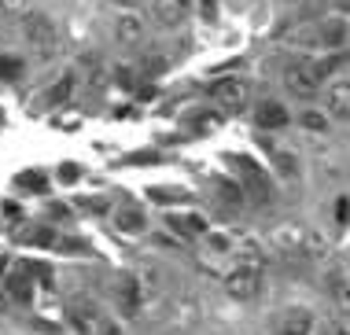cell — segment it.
I'll return each mask as SVG.
<instances>
[{
    "label": "cell",
    "instance_id": "obj_19",
    "mask_svg": "<svg viewBox=\"0 0 350 335\" xmlns=\"http://www.w3.org/2000/svg\"><path fill=\"white\" fill-rule=\"evenodd\" d=\"M200 8H203L206 23H214V18H217V0H200Z\"/></svg>",
    "mask_w": 350,
    "mask_h": 335
},
{
    "label": "cell",
    "instance_id": "obj_21",
    "mask_svg": "<svg viewBox=\"0 0 350 335\" xmlns=\"http://www.w3.org/2000/svg\"><path fill=\"white\" fill-rule=\"evenodd\" d=\"M111 4H115L118 12H137V8H140V0H111Z\"/></svg>",
    "mask_w": 350,
    "mask_h": 335
},
{
    "label": "cell",
    "instance_id": "obj_15",
    "mask_svg": "<svg viewBox=\"0 0 350 335\" xmlns=\"http://www.w3.org/2000/svg\"><path fill=\"white\" fill-rule=\"evenodd\" d=\"M269 155H273V170H277L284 180H295L299 177V159L291 155L288 148H269Z\"/></svg>",
    "mask_w": 350,
    "mask_h": 335
},
{
    "label": "cell",
    "instance_id": "obj_23",
    "mask_svg": "<svg viewBox=\"0 0 350 335\" xmlns=\"http://www.w3.org/2000/svg\"><path fill=\"white\" fill-rule=\"evenodd\" d=\"M100 335H122V328H118V324H103Z\"/></svg>",
    "mask_w": 350,
    "mask_h": 335
},
{
    "label": "cell",
    "instance_id": "obj_10",
    "mask_svg": "<svg viewBox=\"0 0 350 335\" xmlns=\"http://www.w3.org/2000/svg\"><path fill=\"white\" fill-rule=\"evenodd\" d=\"M314 332V313L302 310V306H295V310H284L277 328H273V335H310Z\"/></svg>",
    "mask_w": 350,
    "mask_h": 335
},
{
    "label": "cell",
    "instance_id": "obj_2",
    "mask_svg": "<svg viewBox=\"0 0 350 335\" xmlns=\"http://www.w3.org/2000/svg\"><path fill=\"white\" fill-rule=\"evenodd\" d=\"M321 81H325V74H321L317 63H310V59H295L284 70V85H288L291 96H299V100H314L321 92Z\"/></svg>",
    "mask_w": 350,
    "mask_h": 335
},
{
    "label": "cell",
    "instance_id": "obj_4",
    "mask_svg": "<svg viewBox=\"0 0 350 335\" xmlns=\"http://www.w3.org/2000/svg\"><path fill=\"white\" fill-rule=\"evenodd\" d=\"M306 232L299 222H280L269 232V251H277L280 258H302V247H306Z\"/></svg>",
    "mask_w": 350,
    "mask_h": 335
},
{
    "label": "cell",
    "instance_id": "obj_17",
    "mask_svg": "<svg viewBox=\"0 0 350 335\" xmlns=\"http://www.w3.org/2000/svg\"><path fill=\"white\" fill-rule=\"evenodd\" d=\"M118 228L122 232H144V214L140 210H118Z\"/></svg>",
    "mask_w": 350,
    "mask_h": 335
},
{
    "label": "cell",
    "instance_id": "obj_14",
    "mask_svg": "<svg viewBox=\"0 0 350 335\" xmlns=\"http://www.w3.org/2000/svg\"><path fill=\"white\" fill-rule=\"evenodd\" d=\"M328 251H332V239H328L321 228H310L306 232V247H302V258H310V262H321Z\"/></svg>",
    "mask_w": 350,
    "mask_h": 335
},
{
    "label": "cell",
    "instance_id": "obj_26",
    "mask_svg": "<svg viewBox=\"0 0 350 335\" xmlns=\"http://www.w3.org/2000/svg\"><path fill=\"white\" fill-rule=\"evenodd\" d=\"M0 269H4V262H0Z\"/></svg>",
    "mask_w": 350,
    "mask_h": 335
},
{
    "label": "cell",
    "instance_id": "obj_1",
    "mask_svg": "<svg viewBox=\"0 0 350 335\" xmlns=\"http://www.w3.org/2000/svg\"><path fill=\"white\" fill-rule=\"evenodd\" d=\"M221 284H225V295H229L232 302H254L262 295V284H266V269L232 262V269L225 273Z\"/></svg>",
    "mask_w": 350,
    "mask_h": 335
},
{
    "label": "cell",
    "instance_id": "obj_22",
    "mask_svg": "<svg viewBox=\"0 0 350 335\" xmlns=\"http://www.w3.org/2000/svg\"><path fill=\"white\" fill-rule=\"evenodd\" d=\"M350 217V199H339V222H347Z\"/></svg>",
    "mask_w": 350,
    "mask_h": 335
},
{
    "label": "cell",
    "instance_id": "obj_20",
    "mask_svg": "<svg viewBox=\"0 0 350 335\" xmlns=\"http://www.w3.org/2000/svg\"><path fill=\"white\" fill-rule=\"evenodd\" d=\"M18 74V63H4V55H0V78H15Z\"/></svg>",
    "mask_w": 350,
    "mask_h": 335
},
{
    "label": "cell",
    "instance_id": "obj_18",
    "mask_svg": "<svg viewBox=\"0 0 350 335\" xmlns=\"http://www.w3.org/2000/svg\"><path fill=\"white\" fill-rule=\"evenodd\" d=\"M302 129H310V133H325L328 129V111H302Z\"/></svg>",
    "mask_w": 350,
    "mask_h": 335
},
{
    "label": "cell",
    "instance_id": "obj_16",
    "mask_svg": "<svg viewBox=\"0 0 350 335\" xmlns=\"http://www.w3.org/2000/svg\"><path fill=\"white\" fill-rule=\"evenodd\" d=\"M332 299L343 313H350V273H339L336 284H332Z\"/></svg>",
    "mask_w": 350,
    "mask_h": 335
},
{
    "label": "cell",
    "instance_id": "obj_12",
    "mask_svg": "<svg viewBox=\"0 0 350 335\" xmlns=\"http://www.w3.org/2000/svg\"><path fill=\"white\" fill-rule=\"evenodd\" d=\"M196 321H200V306L192 299H174V306H170V324L174 328H196Z\"/></svg>",
    "mask_w": 350,
    "mask_h": 335
},
{
    "label": "cell",
    "instance_id": "obj_6",
    "mask_svg": "<svg viewBox=\"0 0 350 335\" xmlns=\"http://www.w3.org/2000/svg\"><path fill=\"white\" fill-rule=\"evenodd\" d=\"M211 100H214V107H221V111H240L243 103H247V81H243V78H221V81H214Z\"/></svg>",
    "mask_w": 350,
    "mask_h": 335
},
{
    "label": "cell",
    "instance_id": "obj_11",
    "mask_svg": "<svg viewBox=\"0 0 350 335\" xmlns=\"http://www.w3.org/2000/svg\"><path fill=\"white\" fill-rule=\"evenodd\" d=\"M254 122H258L262 129H284L288 126V107L277 100H262L258 107H254Z\"/></svg>",
    "mask_w": 350,
    "mask_h": 335
},
{
    "label": "cell",
    "instance_id": "obj_5",
    "mask_svg": "<svg viewBox=\"0 0 350 335\" xmlns=\"http://www.w3.org/2000/svg\"><path fill=\"white\" fill-rule=\"evenodd\" d=\"M111 37H115L122 48H137L148 37V23L137 12H118L115 23H111Z\"/></svg>",
    "mask_w": 350,
    "mask_h": 335
},
{
    "label": "cell",
    "instance_id": "obj_24",
    "mask_svg": "<svg viewBox=\"0 0 350 335\" xmlns=\"http://www.w3.org/2000/svg\"><path fill=\"white\" fill-rule=\"evenodd\" d=\"M4 8H12V12H15V8H23V0H4Z\"/></svg>",
    "mask_w": 350,
    "mask_h": 335
},
{
    "label": "cell",
    "instance_id": "obj_13",
    "mask_svg": "<svg viewBox=\"0 0 350 335\" xmlns=\"http://www.w3.org/2000/svg\"><path fill=\"white\" fill-rule=\"evenodd\" d=\"M70 321H74V328H78L81 335H89L100 324V313H96V306H92V302H74L70 306Z\"/></svg>",
    "mask_w": 350,
    "mask_h": 335
},
{
    "label": "cell",
    "instance_id": "obj_3",
    "mask_svg": "<svg viewBox=\"0 0 350 335\" xmlns=\"http://www.w3.org/2000/svg\"><path fill=\"white\" fill-rule=\"evenodd\" d=\"M23 37L37 55H49V52H55V44H59V34H55V23L49 15H26L23 18Z\"/></svg>",
    "mask_w": 350,
    "mask_h": 335
},
{
    "label": "cell",
    "instance_id": "obj_8",
    "mask_svg": "<svg viewBox=\"0 0 350 335\" xmlns=\"http://www.w3.org/2000/svg\"><path fill=\"white\" fill-rule=\"evenodd\" d=\"M317 37H321V52H343L347 37H350V26L343 15L328 18V23H317Z\"/></svg>",
    "mask_w": 350,
    "mask_h": 335
},
{
    "label": "cell",
    "instance_id": "obj_25",
    "mask_svg": "<svg viewBox=\"0 0 350 335\" xmlns=\"http://www.w3.org/2000/svg\"><path fill=\"white\" fill-rule=\"evenodd\" d=\"M0 310H4V299H0Z\"/></svg>",
    "mask_w": 350,
    "mask_h": 335
},
{
    "label": "cell",
    "instance_id": "obj_9",
    "mask_svg": "<svg viewBox=\"0 0 350 335\" xmlns=\"http://www.w3.org/2000/svg\"><path fill=\"white\" fill-rule=\"evenodd\" d=\"M192 4L196 0H151V12L163 26H181L192 15Z\"/></svg>",
    "mask_w": 350,
    "mask_h": 335
},
{
    "label": "cell",
    "instance_id": "obj_7",
    "mask_svg": "<svg viewBox=\"0 0 350 335\" xmlns=\"http://www.w3.org/2000/svg\"><path fill=\"white\" fill-rule=\"evenodd\" d=\"M325 111L336 122L350 118V78H332V85L325 89Z\"/></svg>",
    "mask_w": 350,
    "mask_h": 335
}]
</instances>
